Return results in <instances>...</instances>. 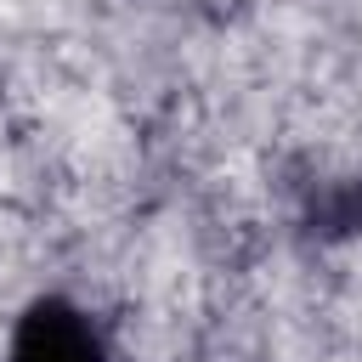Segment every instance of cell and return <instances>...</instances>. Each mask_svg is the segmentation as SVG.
I'll use <instances>...</instances> for the list:
<instances>
[{
  "mask_svg": "<svg viewBox=\"0 0 362 362\" xmlns=\"http://www.w3.org/2000/svg\"><path fill=\"white\" fill-rule=\"evenodd\" d=\"M11 362H107V351L85 311L62 300H40L23 311L11 334Z\"/></svg>",
  "mask_w": 362,
  "mask_h": 362,
  "instance_id": "obj_1",
  "label": "cell"
},
{
  "mask_svg": "<svg viewBox=\"0 0 362 362\" xmlns=\"http://www.w3.org/2000/svg\"><path fill=\"white\" fill-rule=\"evenodd\" d=\"M311 221H317L322 232H356V226H362V181H339V187H328V192L317 198Z\"/></svg>",
  "mask_w": 362,
  "mask_h": 362,
  "instance_id": "obj_2",
  "label": "cell"
}]
</instances>
